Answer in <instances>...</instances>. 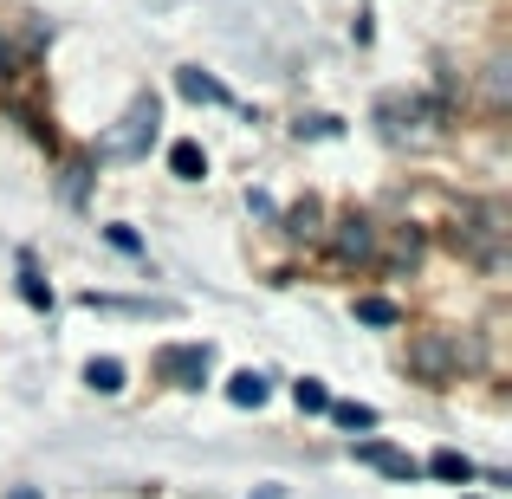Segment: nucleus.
<instances>
[{
  "label": "nucleus",
  "instance_id": "1",
  "mask_svg": "<svg viewBox=\"0 0 512 499\" xmlns=\"http://www.w3.org/2000/svg\"><path fill=\"white\" fill-rule=\"evenodd\" d=\"M156 124H163V104L143 91L137 104L124 111V124L111 130V137L98 143V156H111V163H137V156H150V143H156Z\"/></svg>",
  "mask_w": 512,
  "mask_h": 499
},
{
  "label": "nucleus",
  "instance_id": "2",
  "mask_svg": "<svg viewBox=\"0 0 512 499\" xmlns=\"http://www.w3.org/2000/svg\"><path fill=\"white\" fill-rule=\"evenodd\" d=\"M208 370H214L208 344H163V350H156V376H169V383H182V389H201Z\"/></svg>",
  "mask_w": 512,
  "mask_h": 499
},
{
  "label": "nucleus",
  "instance_id": "3",
  "mask_svg": "<svg viewBox=\"0 0 512 499\" xmlns=\"http://www.w3.org/2000/svg\"><path fill=\"white\" fill-rule=\"evenodd\" d=\"M500 208H480V214H467V221H454V247H467L474 260H500Z\"/></svg>",
  "mask_w": 512,
  "mask_h": 499
},
{
  "label": "nucleus",
  "instance_id": "4",
  "mask_svg": "<svg viewBox=\"0 0 512 499\" xmlns=\"http://www.w3.org/2000/svg\"><path fill=\"white\" fill-rule=\"evenodd\" d=\"M454 363H461V357H454L441 337H422V344H409V370H415V376H428V383H448Z\"/></svg>",
  "mask_w": 512,
  "mask_h": 499
},
{
  "label": "nucleus",
  "instance_id": "5",
  "mask_svg": "<svg viewBox=\"0 0 512 499\" xmlns=\"http://www.w3.org/2000/svg\"><path fill=\"white\" fill-rule=\"evenodd\" d=\"M357 461L376 467V474H389V480H415V474H422V467H415L402 448H389V441H357Z\"/></svg>",
  "mask_w": 512,
  "mask_h": 499
},
{
  "label": "nucleus",
  "instance_id": "6",
  "mask_svg": "<svg viewBox=\"0 0 512 499\" xmlns=\"http://www.w3.org/2000/svg\"><path fill=\"white\" fill-rule=\"evenodd\" d=\"M175 91L195 98V104H234V98H227V85H221V78H208V72H175Z\"/></svg>",
  "mask_w": 512,
  "mask_h": 499
},
{
  "label": "nucleus",
  "instance_id": "7",
  "mask_svg": "<svg viewBox=\"0 0 512 499\" xmlns=\"http://www.w3.org/2000/svg\"><path fill=\"white\" fill-rule=\"evenodd\" d=\"M370 247H376L370 221H363V214H344V221H338V253H344V260H363Z\"/></svg>",
  "mask_w": 512,
  "mask_h": 499
},
{
  "label": "nucleus",
  "instance_id": "8",
  "mask_svg": "<svg viewBox=\"0 0 512 499\" xmlns=\"http://www.w3.org/2000/svg\"><path fill=\"white\" fill-rule=\"evenodd\" d=\"M266 396H273V389H266V376H260V370H240V376H227V402H234V409H260Z\"/></svg>",
  "mask_w": 512,
  "mask_h": 499
},
{
  "label": "nucleus",
  "instance_id": "9",
  "mask_svg": "<svg viewBox=\"0 0 512 499\" xmlns=\"http://www.w3.org/2000/svg\"><path fill=\"white\" fill-rule=\"evenodd\" d=\"M428 474H435V480H448V487H467V480H474V461H467L461 448H435Z\"/></svg>",
  "mask_w": 512,
  "mask_h": 499
},
{
  "label": "nucleus",
  "instance_id": "10",
  "mask_svg": "<svg viewBox=\"0 0 512 499\" xmlns=\"http://www.w3.org/2000/svg\"><path fill=\"white\" fill-rule=\"evenodd\" d=\"M169 169L182 175V182H201V175H208V150H201V143H169Z\"/></svg>",
  "mask_w": 512,
  "mask_h": 499
},
{
  "label": "nucleus",
  "instance_id": "11",
  "mask_svg": "<svg viewBox=\"0 0 512 499\" xmlns=\"http://www.w3.org/2000/svg\"><path fill=\"white\" fill-rule=\"evenodd\" d=\"M85 383L98 389V396H117V389H124V363H117V357H91L85 363Z\"/></svg>",
  "mask_w": 512,
  "mask_h": 499
},
{
  "label": "nucleus",
  "instance_id": "12",
  "mask_svg": "<svg viewBox=\"0 0 512 499\" xmlns=\"http://www.w3.org/2000/svg\"><path fill=\"white\" fill-rule=\"evenodd\" d=\"M292 402H299L305 415H325L331 409V389L318 383V376H299V383H292Z\"/></svg>",
  "mask_w": 512,
  "mask_h": 499
},
{
  "label": "nucleus",
  "instance_id": "13",
  "mask_svg": "<svg viewBox=\"0 0 512 499\" xmlns=\"http://www.w3.org/2000/svg\"><path fill=\"white\" fill-rule=\"evenodd\" d=\"M331 422H338V428H350V435H357V428H376V409H370V402H331Z\"/></svg>",
  "mask_w": 512,
  "mask_h": 499
},
{
  "label": "nucleus",
  "instance_id": "14",
  "mask_svg": "<svg viewBox=\"0 0 512 499\" xmlns=\"http://www.w3.org/2000/svg\"><path fill=\"white\" fill-rule=\"evenodd\" d=\"M357 318H363V325H396L402 312L383 299V292H363V299H357Z\"/></svg>",
  "mask_w": 512,
  "mask_h": 499
},
{
  "label": "nucleus",
  "instance_id": "15",
  "mask_svg": "<svg viewBox=\"0 0 512 499\" xmlns=\"http://www.w3.org/2000/svg\"><path fill=\"white\" fill-rule=\"evenodd\" d=\"M286 234L292 240H318V201H299V208L286 214Z\"/></svg>",
  "mask_w": 512,
  "mask_h": 499
},
{
  "label": "nucleus",
  "instance_id": "16",
  "mask_svg": "<svg viewBox=\"0 0 512 499\" xmlns=\"http://www.w3.org/2000/svg\"><path fill=\"white\" fill-rule=\"evenodd\" d=\"M20 299L33 305V312H46V305H52V286H46V279L33 273V266H26V273H20Z\"/></svg>",
  "mask_w": 512,
  "mask_h": 499
},
{
  "label": "nucleus",
  "instance_id": "17",
  "mask_svg": "<svg viewBox=\"0 0 512 499\" xmlns=\"http://www.w3.org/2000/svg\"><path fill=\"white\" fill-rule=\"evenodd\" d=\"M299 137H338V117H305Z\"/></svg>",
  "mask_w": 512,
  "mask_h": 499
},
{
  "label": "nucleus",
  "instance_id": "18",
  "mask_svg": "<svg viewBox=\"0 0 512 499\" xmlns=\"http://www.w3.org/2000/svg\"><path fill=\"white\" fill-rule=\"evenodd\" d=\"M474 499H480V493H474Z\"/></svg>",
  "mask_w": 512,
  "mask_h": 499
}]
</instances>
